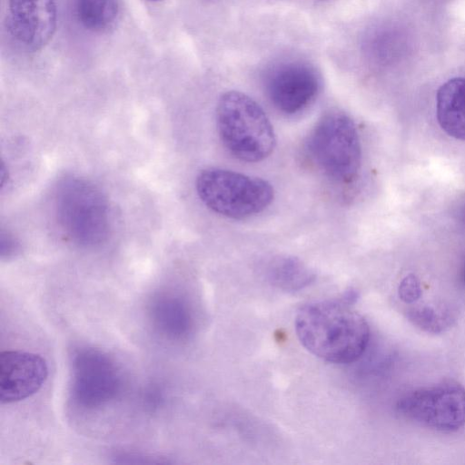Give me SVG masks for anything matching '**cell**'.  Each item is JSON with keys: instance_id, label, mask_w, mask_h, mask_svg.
<instances>
[{"instance_id": "1", "label": "cell", "mask_w": 465, "mask_h": 465, "mask_svg": "<svg viewBox=\"0 0 465 465\" xmlns=\"http://www.w3.org/2000/svg\"><path fill=\"white\" fill-rule=\"evenodd\" d=\"M294 324L302 346L331 363L358 361L370 341L368 322L343 299L304 304L299 309Z\"/></svg>"}, {"instance_id": "2", "label": "cell", "mask_w": 465, "mask_h": 465, "mask_svg": "<svg viewBox=\"0 0 465 465\" xmlns=\"http://www.w3.org/2000/svg\"><path fill=\"white\" fill-rule=\"evenodd\" d=\"M215 115L222 143L238 160L257 163L272 153L276 143L272 124L248 94L225 92L218 100Z\"/></svg>"}, {"instance_id": "3", "label": "cell", "mask_w": 465, "mask_h": 465, "mask_svg": "<svg viewBox=\"0 0 465 465\" xmlns=\"http://www.w3.org/2000/svg\"><path fill=\"white\" fill-rule=\"evenodd\" d=\"M54 212L61 231L74 244L94 247L108 237V202L100 189L85 179L71 176L59 182Z\"/></svg>"}, {"instance_id": "4", "label": "cell", "mask_w": 465, "mask_h": 465, "mask_svg": "<svg viewBox=\"0 0 465 465\" xmlns=\"http://www.w3.org/2000/svg\"><path fill=\"white\" fill-rule=\"evenodd\" d=\"M201 201L213 212L232 219H245L265 210L272 202V184L262 178L232 170H202L195 181Z\"/></svg>"}, {"instance_id": "5", "label": "cell", "mask_w": 465, "mask_h": 465, "mask_svg": "<svg viewBox=\"0 0 465 465\" xmlns=\"http://www.w3.org/2000/svg\"><path fill=\"white\" fill-rule=\"evenodd\" d=\"M307 150L312 160L331 180L348 183L358 175L361 147L357 127L344 112L324 114L311 132Z\"/></svg>"}, {"instance_id": "6", "label": "cell", "mask_w": 465, "mask_h": 465, "mask_svg": "<svg viewBox=\"0 0 465 465\" xmlns=\"http://www.w3.org/2000/svg\"><path fill=\"white\" fill-rule=\"evenodd\" d=\"M397 411L430 429L451 432L465 425V389L454 381L420 388L402 396Z\"/></svg>"}, {"instance_id": "7", "label": "cell", "mask_w": 465, "mask_h": 465, "mask_svg": "<svg viewBox=\"0 0 465 465\" xmlns=\"http://www.w3.org/2000/svg\"><path fill=\"white\" fill-rule=\"evenodd\" d=\"M122 377L114 361L93 347H80L71 357V395L79 407L94 410L115 399Z\"/></svg>"}, {"instance_id": "8", "label": "cell", "mask_w": 465, "mask_h": 465, "mask_svg": "<svg viewBox=\"0 0 465 465\" xmlns=\"http://www.w3.org/2000/svg\"><path fill=\"white\" fill-rule=\"evenodd\" d=\"M264 88L268 99L279 112L294 115L315 100L321 90V77L306 62L283 61L267 71Z\"/></svg>"}, {"instance_id": "9", "label": "cell", "mask_w": 465, "mask_h": 465, "mask_svg": "<svg viewBox=\"0 0 465 465\" xmlns=\"http://www.w3.org/2000/svg\"><path fill=\"white\" fill-rule=\"evenodd\" d=\"M54 0H4V23L13 42L25 51L49 43L56 28Z\"/></svg>"}, {"instance_id": "10", "label": "cell", "mask_w": 465, "mask_h": 465, "mask_svg": "<svg viewBox=\"0 0 465 465\" xmlns=\"http://www.w3.org/2000/svg\"><path fill=\"white\" fill-rule=\"evenodd\" d=\"M48 375L45 360L39 354L4 351L0 353V401L12 403L35 394Z\"/></svg>"}, {"instance_id": "11", "label": "cell", "mask_w": 465, "mask_h": 465, "mask_svg": "<svg viewBox=\"0 0 465 465\" xmlns=\"http://www.w3.org/2000/svg\"><path fill=\"white\" fill-rule=\"evenodd\" d=\"M148 315L154 330L163 338L181 341L193 329V315L187 301L173 292H159L148 303Z\"/></svg>"}, {"instance_id": "12", "label": "cell", "mask_w": 465, "mask_h": 465, "mask_svg": "<svg viewBox=\"0 0 465 465\" xmlns=\"http://www.w3.org/2000/svg\"><path fill=\"white\" fill-rule=\"evenodd\" d=\"M436 114L447 134L465 141V77H454L441 84L436 96Z\"/></svg>"}, {"instance_id": "13", "label": "cell", "mask_w": 465, "mask_h": 465, "mask_svg": "<svg viewBox=\"0 0 465 465\" xmlns=\"http://www.w3.org/2000/svg\"><path fill=\"white\" fill-rule=\"evenodd\" d=\"M265 277L274 287L288 292H299L315 280L314 272L293 256H276L265 267Z\"/></svg>"}, {"instance_id": "14", "label": "cell", "mask_w": 465, "mask_h": 465, "mask_svg": "<svg viewBox=\"0 0 465 465\" xmlns=\"http://www.w3.org/2000/svg\"><path fill=\"white\" fill-rule=\"evenodd\" d=\"M77 23L92 33H104L114 26L120 16L119 0H72Z\"/></svg>"}, {"instance_id": "15", "label": "cell", "mask_w": 465, "mask_h": 465, "mask_svg": "<svg viewBox=\"0 0 465 465\" xmlns=\"http://www.w3.org/2000/svg\"><path fill=\"white\" fill-rule=\"evenodd\" d=\"M408 318L415 326L432 333L443 331L451 322V315L447 310L429 305L410 309Z\"/></svg>"}, {"instance_id": "16", "label": "cell", "mask_w": 465, "mask_h": 465, "mask_svg": "<svg viewBox=\"0 0 465 465\" xmlns=\"http://www.w3.org/2000/svg\"><path fill=\"white\" fill-rule=\"evenodd\" d=\"M400 299L408 304L416 302L422 294L419 279L414 274L405 276L398 288Z\"/></svg>"}, {"instance_id": "17", "label": "cell", "mask_w": 465, "mask_h": 465, "mask_svg": "<svg viewBox=\"0 0 465 465\" xmlns=\"http://www.w3.org/2000/svg\"><path fill=\"white\" fill-rule=\"evenodd\" d=\"M17 251V243L8 234L2 233L1 237V257L9 258Z\"/></svg>"}, {"instance_id": "18", "label": "cell", "mask_w": 465, "mask_h": 465, "mask_svg": "<svg viewBox=\"0 0 465 465\" xmlns=\"http://www.w3.org/2000/svg\"><path fill=\"white\" fill-rule=\"evenodd\" d=\"M462 280L465 284V261H464V264H463V268H462Z\"/></svg>"}, {"instance_id": "19", "label": "cell", "mask_w": 465, "mask_h": 465, "mask_svg": "<svg viewBox=\"0 0 465 465\" xmlns=\"http://www.w3.org/2000/svg\"><path fill=\"white\" fill-rule=\"evenodd\" d=\"M149 1H153V2H155V1H161V0H149Z\"/></svg>"}]
</instances>
